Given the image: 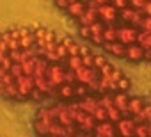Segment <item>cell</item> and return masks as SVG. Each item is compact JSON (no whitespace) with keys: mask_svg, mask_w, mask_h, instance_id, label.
Masks as SVG:
<instances>
[{"mask_svg":"<svg viewBox=\"0 0 151 137\" xmlns=\"http://www.w3.org/2000/svg\"><path fill=\"white\" fill-rule=\"evenodd\" d=\"M46 79H48V82H50V86L53 89H57L59 86H62L66 82V70L62 68V62L60 61L50 62L48 71H46Z\"/></svg>","mask_w":151,"mask_h":137,"instance_id":"obj_1","label":"cell"},{"mask_svg":"<svg viewBox=\"0 0 151 137\" xmlns=\"http://www.w3.org/2000/svg\"><path fill=\"white\" fill-rule=\"evenodd\" d=\"M94 132V137H116L117 133V126L114 121L107 119V121H98L96 128L93 130Z\"/></svg>","mask_w":151,"mask_h":137,"instance_id":"obj_2","label":"cell"},{"mask_svg":"<svg viewBox=\"0 0 151 137\" xmlns=\"http://www.w3.org/2000/svg\"><path fill=\"white\" fill-rule=\"evenodd\" d=\"M137 37H139V30L133 27V25H128V27H121L117 30V41H121L123 45H133L137 43Z\"/></svg>","mask_w":151,"mask_h":137,"instance_id":"obj_3","label":"cell"},{"mask_svg":"<svg viewBox=\"0 0 151 137\" xmlns=\"http://www.w3.org/2000/svg\"><path fill=\"white\" fill-rule=\"evenodd\" d=\"M117 126V132L121 137H135V126H137V121L132 118H123L116 123Z\"/></svg>","mask_w":151,"mask_h":137,"instance_id":"obj_4","label":"cell"},{"mask_svg":"<svg viewBox=\"0 0 151 137\" xmlns=\"http://www.w3.org/2000/svg\"><path fill=\"white\" fill-rule=\"evenodd\" d=\"M117 11L119 9H116L112 4H101L98 9V16L105 25H114V22L117 18Z\"/></svg>","mask_w":151,"mask_h":137,"instance_id":"obj_5","label":"cell"},{"mask_svg":"<svg viewBox=\"0 0 151 137\" xmlns=\"http://www.w3.org/2000/svg\"><path fill=\"white\" fill-rule=\"evenodd\" d=\"M16 86H18V91L22 96H25V100L30 96L32 89L36 87V82H34V77L32 75H22L16 79Z\"/></svg>","mask_w":151,"mask_h":137,"instance_id":"obj_6","label":"cell"},{"mask_svg":"<svg viewBox=\"0 0 151 137\" xmlns=\"http://www.w3.org/2000/svg\"><path fill=\"white\" fill-rule=\"evenodd\" d=\"M119 14H121V18L124 20V22H128L130 25H133V27H139V23H140V20L144 18V13L142 11H139V9H133V7H124V9H121L119 11Z\"/></svg>","mask_w":151,"mask_h":137,"instance_id":"obj_7","label":"cell"},{"mask_svg":"<svg viewBox=\"0 0 151 137\" xmlns=\"http://www.w3.org/2000/svg\"><path fill=\"white\" fill-rule=\"evenodd\" d=\"M144 48L139 45V43H133V45H128L126 46V59L128 61H132V62H139V61H142L144 59Z\"/></svg>","mask_w":151,"mask_h":137,"instance_id":"obj_8","label":"cell"},{"mask_svg":"<svg viewBox=\"0 0 151 137\" xmlns=\"http://www.w3.org/2000/svg\"><path fill=\"white\" fill-rule=\"evenodd\" d=\"M114 105L123 112V116L126 118L130 112H128V105H130V98H128V94H124L123 91H117L116 94H114Z\"/></svg>","mask_w":151,"mask_h":137,"instance_id":"obj_9","label":"cell"},{"mask_svg":"<svg viewBox=\"0 0 151 137\" xmlns=\"http://www.w3.org/2000/svg\"><path fill=\"white\" fill-rule=\"evenodd\" d=\"M53 96H55V98H59V100H68V98L77 96V94H75V86H73V84L64 82L62 86H59V87L55 89V94H53Z\"/></svg>","mask_w":151,"mask_h":137,"instance_id":"obj_10","label":"cell"},{"mask_svg":"<svg viewBox=\"0 0 151 137\" xmlns=\"http://www.w3.org/2000/svg\"><path fill=\"white\" fill-rule=\"evenodd\" d=\"M103 50L116 55V57H124L126 55V45H123L121 41H114V43H105Z\"/></svg>","mask_w":151,"mask_h":137,"instance_id":"obj_11","label":"cell"},{"mask_svg":"<svg viewBox=\"0 0 151 137\" xmlns=\"http://www.w3.org/2000/svg\"><path fill=\"white\" fill-rule=\"evenodd\" d=\"M78 107H80L82 110L89 112V114H94V110L100 107V102H98V98L84 96V98H80V100H78Z\"/></svg>","mask_w":151,"mask_h":137,"instance_id":"obj_12","label":"cell"},{"mask_svg":"<svg viewBox=\"0 0 151 137\" xmlns=\"http://www.w3.org/2000/svg\"><path fill=\"white\" fill-rule=\"evenodd\" d=\"M86 9H87V4L82 2V0H78V2L69 4V7H68L66 11H68V14H69L71 18H77V20H78V18L86 13Z\"/></svg>","mask_w":151,"mask_h":137,"instance_id":"obj_13","label":"cell"},{"mask_svg":"<svg viewBox=\"0 0 151 137\" xmlns=\"http://www.w3.org/2000/svg\"><path fill=\"white\" fill-rule=\"evenodd\" d=\"M100 16H98V9H86V13L78 18V23L80 25H93L94 22H98Z\"/></svg>","mask_w":151,"mask_h":137,"instance_id":"obj_14","label":"cell"},{"mask_svg":"<svg viewBox=\"0 0 151 137\" xmlns=\"http://www.w3.org/2000/svg\"><path fill=\"white\" fill-rule=\"evenodd\" d=\"M137 43H139L144 50H149V48H151V30H139Z\"/></svg>","mask_w":151,"mask_h":137,"instance_id":"obj_15","label":"cell"},{"mask_svg":"<svg viewBox=\"0 0 151 137\" xmlns=\"http://www.w3.org/2000/svg\"><path fill=\"white\" fill-rule=\"evenodd\" d=\"M64 64H66V68H69V70L77 71V70H80V68L84 66V61H82V57H80V55H69V57H68V61H66Z\"/></svg>","mask_w":151,"mask_h":137,"instance_id":"obj_16","label":"cell"},{"mask_svg":"<svg viewBox=\"0 0 151 137\" xmlns=\"http://www.w3.org/2000/svg\"><path fill=\"white\" fill-rule=\"evenodd\" d=\"M37 119L43 121V123H46V125H52L55 121V116H53L52 109H39L37 110Z\"/></svg>","mask_w":151,"mask_h":137,"instance_id":"obj_17","label":"cell"},{"mask_svg":"<svg viewBox=\"0 0 151 137\" xmlns=\"http://www.w3.org/2000/svg\"><path fill=\"white\" fill-rule=\"evenodd\" d=\"M144 102L140 100V98H130V105H128V112L132 114V116H135V114H139L142 109H144Z\"/></svg>","mask_w":151,"mask_h":137,"instance_id":"obj_18","label":"cell"},{"mask_svg":"<svg viewBox=\"0 0 151 137\" xmlns=\"http://www.w3.org/2000/svg\"><path fill=\"white\" fill-rule=\"evenodd\" d=\"M117 30H119V29H116L114 25H107L105 30H103V37H105V41H107V43H114V41H117Z\"/></svg>","mask_w":151,"mask_h":137,"instance_id":"obj_19","label":"cell"},{"mask_svg":"<svg viewBox=\"0 0 151 137\" xmlns=\"http://www.w3.org/2000/svg\"><path fill=\"white\" fill-rule=\"evenodd\" d=\"M62 43L66 45V48H68V52H69V55H80V45H77L73 39H69V37H64L62 39Z\"/></svg>","mask_w":151,"mask_h":137,"instance_id":"obj_20","label":"cell"},{"mask_svg":"<svg viewBox=\"0 0 151 137\" xmlns=\"http://www.w3.org/2000/svg\"><path fill=\"white\" fill-rule=\"evenodd\" d=\"M107 114H109V119L110 121H114V123H117L119 119H123L124 116H123V112L114 105V107H110V109H107Z\"/></svg>","mask_w":151,"mask_h":137,"instance_id":"obj_21","label":"cell"},{"mask_svg":"<svg viewBox=\"0 0 151 137\" xmlns=\"http://www.w3.org/2000/svg\"><path fill=\"white\" fill-rule=\"evenodd\" d=\"M135 137H149V123H139L135 126Z\"/></svg>","mask_w":151,"mask_h":137,"instance_id":"obj_22","label":"cell"},{"mask_svg":"<svg viewBox=\"0 0 151 137\" xmlns=\"http://www.w3.org/2000/svg\"><path fill=\"white\" fill-rule=\"evenodd\" d=\"M98 102H100V105L103 109H110V107H114V94L112 96L110 94H103V96L98 98Z\"/></svg>","mask_w":151,"mask_h":137,"instance_id":"obj_23","label":"cell"},{"mask_svg":"<svg viewBox=\"0 0 151 137\" xmlns=\"http://www.w3.org/2000/svg\"><path fill=\"white\" fill-rule=\"evenodd\" d=\"M105 27H107V25H105L101 20H98V22H94V23L91 25V32H93V34H103Z\"/></svg>","mask_w":151,"mask_h":137,"instance_id":"obj_24","label":"cell"},{"mask_svg":"<svg viewBox=\"0 0 151 137\" xmlns=\"http://www.w3.org/2000/svg\"><path fill=\"white\" fill-rule=\"evenodd\" d=\"M94 118L98 119V121H107L109 119V114H107V109H103L101 105L94 110Z\"/></svg>","mask_w":151,"mask_h":137,"instance_id":"obj_25","label":"cell"},{"mask_svg":"<svg viewBox=\"0 0 151 137\" xmlns=\"http://www.w3.org/2000/svg\"><path fill=\"white\" fill-rule=\"evenodd\" d=\"M11 73H13V77H14V79H18V77H22V75H23L22 62H13V66H11Z\"/></svg>","mask_w":151,"mask_h":137,"instance_id":"obj_26","label":"cell"},{"mask_svg":"<svg viewBox=\"0 0 151 137\" xmlns=\"http://www.w3.org/2000/svg\"><path fill=\"white\" fill-rule=\"evenodd\" d=\"M45 96H46V94H45L43 91H39L37 87H34L29 98H30V100H34V102H43V98H45Z\"/></svg>","mask_w":151,"mask_h":137,"instance_id":"obj_27","label":"cell"},{"mask_svg":"<svg viewBox=\"0 0 151 137\" xmlns=\"http://www.w3.org/2000/svg\"><path fill=\"white\" fill-rule=\"evenodd\" d=\"M139 29H140V30H151V16H146V14H144V18H142L140 23H139Z\"/></svg>","mask_w":151,"mask_h":137,"instance_id":"obj_28","label":"cell"},{"mask_svg":"<svg viewBox=\"0 0 151 137\" xmlns=\"http://www.w3.org/2000/svg\"><path fill=\"white\" fill-rule=\"evenodd\" d=\"M110 4L116 7V9H124V7H128L130 6V0H110Z\"/></svg>","mask_w":151,"mask_h":137,"instance_id":"obj_29","label":"cell"},{"mask_svg":"<svg viewBox=\"0 0 151 137\" xmlns=\"http://www.w3.org/2000/svg\"><path fill=\"white\" fill-rule=\"evenodd\" d=\"M87 89H89V86H86V84H80V86H77V87H75V94H77V96H80V98H84V96H87Z\"/></svg>","mask_w":151,"mask_h":137,"instance_id":"obj_30","label":"cell"},{"mask_svg":"<svg viewBox=\"0 0 151 137\" xmlns=\"http://www.w3.org/2000/svg\"><path fill=\"white\" fill-rule=\"evenodd\" d=\"M82 61H84V66H86V68H94V55H93V53L82 55Z\"/></svg>","mask_w":151,"mask_h":137,"instance_id":"obj_31","label":"cell"},{"mask_svg":"<svg viewBox=\"0 0 151 137\" xmlns=\"http://www.w3.org/2000/svg\"><path fill=\"white\" fill-rule=\"evenodd\" d=\"M89 39H91L94 45H100V46H103V45L107 43V41H105V37H103V34H93Z\"/></svg>","mask_w":151,"mask_h":137,"instance_id":"obj_32","label":"cell"},{"mask_svg":"<svg viewBox=\"0 0 151 137\" xmlns=\"http://www.w3.org/2000/svg\"><path fill=\"white\" fill-rule=\"evenodd\" d=\"M139 116H140V118H144V119L147 121V119L151 118V103H146V105H144V109L139 112Z\"/></svg>","mask_w":151,"mask_h":137,"instance_id":"obj_33","label":"cell"},{"mask_svg":"<svg viewBox=\"0 0 151 137\" xmlns=\"http://www.w3.org/2000/svg\"><path fill=\"white\" fill-rule=\"evenodd\" d=\"M109 61L105 59V57H101V55H94V68L96 70H100V68H103L105 64H107Z\"/></svg>","mask_w":151,"mask_h":137,"instance_id":"obj_34","label":"cell"},{"mask_svg":"<svg viewBox=\"0 0 151 137\" xmlns=\"http://www.w3.org/2000/svg\"><path fill=\"white\" fill-rule=\"evenodd\" d=\"M80 36L82 37H91L93 36V32H91V25H80Z\"/></svg>","mask_w":151,"mask_h":137,"instance_id":"obj_35","label":"cell"},{"mask_svg":"<svg viewBox=\"0 0 151 137\" xmlns=\"http://www.w3.org/2000/svg\"><path fill=\"white\" fill-rule=\"evenodd\" d=\"M117 87H119V91H126V89H130V80L123 75V79L117 82Z\"/></svg>","mask_w":151,"mask_h":137,"instance_id":"obj_36","label":"cell"},{"mask_svg":"<svg viewBox=\"0 0 151 137\" xmlns=\"http://www.w3.org/2000/svg\"><path fill=\"white\" fill-rule=\"evenodd\" d=\"M146 2H147V0H130V7L142 11V7H144V4H146Z\"/></svg>","mask_w":151,"mask_h":137,"instance_id":"obj_37","label":"cell"},{"mask_svg":"<svg viewBox=\"0 0 151 137\" xmlns=\"http://www.w3.org/2000/svg\"><path fill=\"white\" fill-rule=\"evenodd\" d=\"M142 13H144L146 16H151V0H147V2L144 4V7H142Z\"/></svg>","mask_w":151,"mask_h":137,"instance_id":"obj_38","label":"cell"},{"mask_svg":"<svg viewBox=\"0 0 151 137\" xmlns=\"http://www.w3.org/2000/svg\"><path fill=\"white\" fill-rule=\"evenodd\" d=\"M55 4H57L59 9H68V7H69V2H68V0H55Z\"/></svg>","mask_w":151,"mask_h":137,"instance_id":"obj_39","label":"cell"},{"mask_svg":"<svg viewBox=\"0 0 151 137\" xmlns=\"http://www.w3.org/2000/svg\"><path fill=\"white\" fill-rule=\"evenodd\" d=\"M89 9H100V4L96 2V0H89V2H86Z\"/></svg>","mask_w":151,"mask_h":137,"instance_id":"obj_40","label":"cell"},{"mask_svg":"<svg viewBox=\"0 0 151 137\" xmlns=\"http://www.w3.org/2000/svg\"><path fill=\"white\" fill-rule=\"evenodd\" d=\"M87 53H91L89 46H80V57H82V55H87Z\"/></svg>","mask_w":151,"mask_h":137,"instance_id":"obj_41","label":"cell"},{"mask_svg":"<svg viewBox=\"0 0 151 137\" xmlns=\"http://www.w3.org/2000/svg\"><path fill=\"white\" fill-rule=\"evenodd\" d=\"M96 2L101 6V4H110V0H96Z\"/></svg>","mask_w":151,"mask_h":137,"instance_id":"obj_42","label":"cell"},{"mask_svg":"<svg viewBox=\"0 0 151 137\" xmlns=\"http://www.w3.org/2000/svg\"><path fill=\"white\" fill-rule=\"evenodd\" d=\"M68 2H69V4H73V2H78V0H68Z\"/></svg>","mask_w":151,"mask_h":137,"instance_id":"obj_43","label":"cell"},{"mask_svg":"<svg viewBox=\"0 0 151 137\" xmlns=\"http://www.w3.org/2000/svg\"><path fill=\"white\" fill-rule=\"evenodd\" d=\"M146 123H149V125H151V118H149V119H147V121H146Z\"/></svg>","mask_w":151,"mask_h":137,"instance_id":"obj_44","label":"cell"},{"mask_svg":"<svg viewBox=\"0 0 151 137\" xmlns=\"http://www.w3.org/2000/svg\"><path fill=\"white\" fill-rule=\"evenodd\" d=\"M149 137H151V125H149Z\"/></svg>","mask_w":151,"mask_h":137,"instance_id":"obj_45","label":"cell"}]
</instances>
